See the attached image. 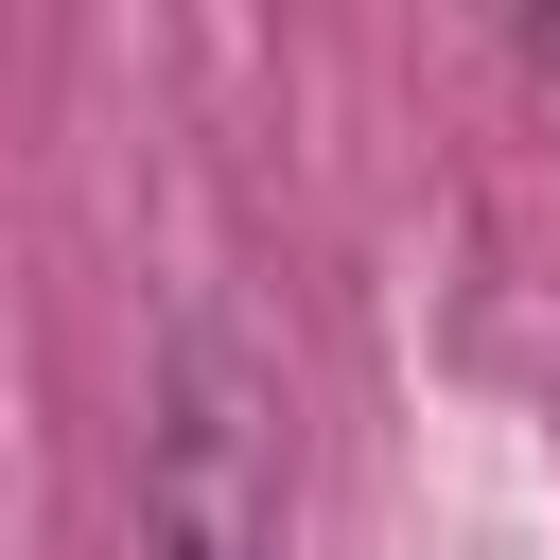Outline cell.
Segmentation results:
<instances>
[{"label":"cell","mask_w":560,"mask_h":560,"mask_svg":"<svg viewBox=\"0 0 560 560\" xmlns=\"http://www.w3.org/2000/svg\"><path fill=\"white\" fill-rule=\"evenodd\" d=\"M175 560H245V525H175Z\"/></svg>","instance_id":"cell-1"}]
</instances>
